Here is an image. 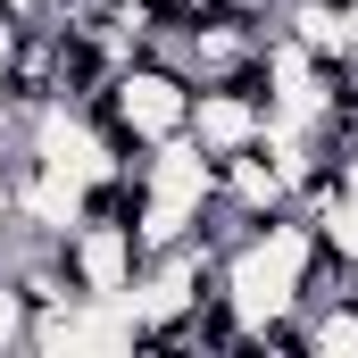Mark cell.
<instances>
[{
    "label": "cell",
    "instance_id": "cell-1",
    "mask_svg": "<svg viewBox=\"0 0 358 358\" xmlns=\"http://www.w3.org/2000/svg\"><path fill=\"white\" fill-rule=\"evenodd\" d=\"M100 117L117 125V142L150 150V142L183 134V117H192V76H183L176 59L142 50V59H125V67L108 76V92H100Z\"/></svg>",
    "mask_w": 358,
    "mask_h": 358
},
{
    "label": "cell",
    "instance_id": "cell-2",
    "mask_svg": "<svg viewBox=\"0 0 358 358\" xmlns=\"http://www.w3.org/2000/svg\"><path fill=\"white\" fill-rule=\"evenodd\" d=\"M183 134H192L208 159L250 150V142L267 134V92H259V84H192V117H183Z\"/></svg>",
    "mask_w": 358,
    "mask_h": 358
},
{
    "label": "cell",
    "instance_id": "cell-3",
    "mask_svg": "<svg viewBox=\"0 0 358 358\" xmlns=\"http://www.w3.org/2000/svg\"><path fill=\"white\" fill-rule=\"evenodd\" d=\"M217 200H234L250 225H267V217H283V208H300L292 176L267 159V142H250V150H225V159H217Z\"/></svg>",
    "mask_w": 358,
    "mask_h": 358
},
{
    "label": "cell",
    "instance_id": "cell-4",
    "mask_svg": "<svg viewBox=\"0 0 358 358\" xmlns=\"http://www.w3.org/2000/svg\"><path fill=\"white\" fill-rule=\"evenodd\" d=\"M300 350L308 358H358V283L300 300Z\"/></svg>",
    "mask_w": 358,
    "mask_h": 358
},
{
    "label": "cell",
    "instance_id": "cell-5",
    "mask_svg": "<svg viewBox=\"0 0 358 358\" xmlns=\"http://www.w3.org/2000/svg\"><path fill=\"white\" fill-rule=\"evenodd\" d=\"M17 42H25V17L0 8V84H8V67H17Z\"/></svg>",
    "mask_w": 358,
    "mask_h": 358
},
{
    "label": "cell",
    "instance_id": "cell-6",
    "mask_svg": "<svg viewBox=\"0 0 358 358\" xmlns=\"http://www.w3.org/2000/svg\"><path fill=\"white\" fill-rule=\"evenodd\" d=\"M334 183H342V192L358 200V150H342V159H334Z\"/></svg>",
    "mask_w": 358,
    "mask_h": 358
}]
</instances>
